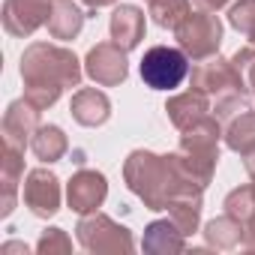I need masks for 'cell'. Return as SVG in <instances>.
Returning a JSON list of instances; mask_svg holds the SVG:
<instances>
[{
    "label": "cell",
    "instance_id": "1",
    "mask_svg": "<svg viewBox=\"0 0 255 255\" xmlns=\"http://www.w3.org/2000/svg\"><path fill=\"white\" fill-rule=\"evenodd\" d=\"M186 75V57L177 48H150L141 60V78L153 90H171Z\"/></svg>",
    "mask_w": 255,
    "mask_h": 255
},
{
    "label": "cell",
    "instance_id": "2",
    "mask_svg": "<svg viewBox=\"0 0 255 255\" xmlns=\"http://www.w3.org/2000/svg\"><path fill=\"white\" fill-rule=\"evenodd\" d=\"M105 186H102V177L99 174H81L72 186H69V201L78 207V210H87L90 204H96L102 198Z\"/></svg>",
    "mask_w": 255,
    "mask_h": 255
},
{
    "label": "cell",
    "instance_id": "3",
    "mask_svg": "<svg viewBox=\"0 0 255 255\" xmlns=\"http://www.w3.org/2000/svg\"><path fill=\"white\" fill-rule=\"evenodd\" d=\"M105 69H111L114 78H123V75H126L123 57H117L108 45H102V48H96V51L90 54V75L99 78V81H105Z\"/></svg>",
    "mask_w": 255,
    "mask_h": 255
},
{
    "label": "cell",
    "instance_id": "4",
    "mask_svg": "<svg viewBox=\"0 0 255 255\" xmlns=\"http://www.w3.org/2000/svg\"><path fill=\"white\" fill-rule=\"evenodd\" d=\"M111 30H114V36H117V42L123 39V45L129 48V45H135V42H138V33H141V15H138L135 9L126 6L123 12H117V18H114Z\"/></svg>",
    "mask_w": 255,
    "mask_h": 255
},
{
    "label": "cell",
    "instance_id": "5",
    "mask_svg": "<svg viewBox=\"0 0 255 255\" xmlns=\"http://www.w3.org/2000/svg\"><path fill=\"white\" fill-rule=\"evenodd\" d=\"M63 150V138H60V132L54 129V135H51V141H48V129L36 138V153L42 156V159H54L57 153Z\"/></svg>",
    "mask_w": 255,
    "mask_h": 255
}]
</instances>
